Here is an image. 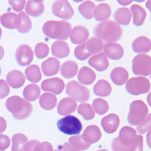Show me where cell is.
<instances>
[{
    "instance_id": "cell-43",
    "label": "cell",
    "mask_w": 151,
    "mask_h": 151,
    "mask_svg": "<svg viewBox=\"0 0 151 151\" xmlns=\"http://www.w3.org/2000/svg\"><path fill=\"white\" fill-rule=\"evenodd\" d=\"M74 55L79 60H85L91 56V55L88 52L87 49H86V43L81 44L75 48Z\"/></svg>"
},
{
    "instance_id": "cell-4",
    "label": "cell",
    "mask_w": 151,
    "mask_h": 151,
    "mask_svg": "<svg viewBox=\"0 0 151 151\" xmlns=\"http://www.w3.org/2000/svg\"><path fill=\"white\" fill-rule=\"evenodd\" d=\"M148 107L143 101H134L130 104L128 122L132 125H139L148 116Z\"/></svg>"
},
{
    "instance_id": "cell-10",
    "label": "cell",
    "mask_w": 151,
    "mask_h": 151,
    "mask_svg": "<svg viewBox=\"0 0 151 151\" xmlns=\"http://www.w3.org/2000/svg\"><path fill=\"white\" fill-rule=\"evenodd\" d=\"M33 50L30 46L26 44L21 45L17 48L15 52V58L17 64L21 67L28 66L33 60Z\"/></svg>"
},
{
    "instance_id": "cell-23",
    "label": "cell",
    "mask_w": 151,
    "mask_h": 151,
    "mask_svg": "<svg viewBox=\"0 0 151 151\" xmlns=\"http://www.w3.org/2000/svg\"><path fill=\"white\" fill-rule=\"evenodd\" d=\"M110 79L116 86H122L127 83L129 79V73L124 67H117L110 73Z\"/></svg>"
},
{
    "instance_id": "cell-2",
    "label": "cell",
    "mask_w": 151,
    "mask_h": 151,
    "mask_svg": "<svg viewBox=\"0 0 151 151\" xmlns=\"http://www.w3.org/2000/svg\"><path fill=\"white\" fill-rule=\"evenodd\" d=\"M71 24L64 21H48L42 27L43 33L50 39L58 41L67 40L70 36Z\"/></svg>"
},
{
    "instance_id": "cell-5",
    "label": "cell",
    "mask_w": 151,
    "mask_h": 151,
    "mask_svg": "<svg viewBox=\"0 0 151 151\" xmlns=\"http://www.w3.org/2000/svg\"><path fill=\"white\" fill-rule=\"evenodd\" d=\"M59 130L67 135H76L83 130V124L77 117L67 116L60 119L57 122Z\"/></svg>"
},
{
    "instance_id": "cell-37",
    "label": "cell",
    "mask_w": 151,
    "mask_h": 151,
    "mask_svg": "<svg viewBox=\"0 0 151 151\" xmlns=\"http://www.w3.org/2000/svg\"><path fill=\"white\" fill-rule=\"evenodd\" d=\"M95 7L96 6L93 2L86 1L81 5H79L78 9H79V13L83 15V17H85L87 20H90L94 17V12Z\"/></svg>"
},
{
    "instance_id": "cell-40",
    "label": "cell",
    "mask_w": 151,
    "mask_h": 151,
    "mask_svg": "<svg viewBox=\"0 0 151 151\" xmlns=\"http://www.w3.org/2000/svg\"><path fill=\"white\" fill-rule=\"evenodd\" d=\"M69 144H70L71 146L73 147L76 149L79 150L80 151H84L88 150L90 147V144L86 143L83 140V136L77 135V136H73L70 137L68 140Z\"/></svg>"
},
{
    "instance_id": "cell-35",
    "label": "cell",
    "mask_w": 151,
    "mask_h": 151,
    "mask_svg": "<svg viewBox=\"0 0 151 151\" xmlns=\"http://www.w3.org/2000/svg\"><path fill=\"white\" fill-rule=\"evenodd\" d=\"M17 14L13 12H7L2 14L0 17V23L4 27L14 29L17 27Z\"/></svg>"
},
{
    "instance_id": "cell-64",
    "label": "cell",
    "mask_w": 151,
    "mask_h": 151,
    "mask_svg": "<svg viewBox=\"0 0 151 151\" xmlns=\"http://www.w3.org/2000/svg\"><path fill=\"white\" fill-rule=\"evenodd\" d=\"M150 21H151V16H150Z\"/></svg>"
},
{
    "instance_id": "cell-50",
    "label": "cell",
    "mask_w": 151,
    "mask_h": 151,
    "mask_svg": "<svg viewBox=\"0 0 151 151\" xmlns=\"http://www.w3.org/2000/svg\"><path fill=\"white\" fill-rule=\"evenodd\" d=\"M35 151H54L53 147L49 142L44 141V142L40 143L36 146Z\"/></svg>"
},
{
    "instance_id": "cell-31",
    "label": "cell",
    "mask_w": 151,
    "mask_h": 151,
    "mask_svg": "<svg viewBox=\"0 0 151 151\" xmlns=\"http://www.w3.org/2000/svg\"><path fill=\"white\" fill-rule=\"evenodd\" d=\"M58 103L57 97L52 93L45 92L40 96V105L45 110H51L56 106Z\"/></svg>"
},
{
    "instance_id": "cell-33",
    "label": "cell",
    "mask_w": 151,
    "mask_h": 151,
    "mask_svg": "<svg viewBox=\"0 0 151 151\" xmlns=\"http://www.w3.org/2000/svg\"><path fill=\"white\" fill-rule=\"evenodd\" d=\"M94 94L100 97H107L111 94L112 87L110 83L105 79H101L93 87Z\"/></svg>"
},
{
    "instance_id": "cell-19",
    "label": "cell",
    "mask_w": 151,
    "mask_h": 151,
    "mask_svg": "<svg viewBox=\"0 0 151 151\" xmlns=\"http://www.w3.org/2000/svg\"><path fill=\"white\" fill-rule=\"evenodd\" d=\"M82 136L83 140L91 145L97 143L101 138V132L97 125H88L84 130Z\"/></svg>"
},
{
    "instance_id": "cell-3",
    "label": "cell",
    "mask_w": 151,
    "mask_h": 151,
    "mask_svg": "<svg viewBox=\"0 0 151 151\" xmlns=\"http://www.w3.org/2000/svg\"><path fill=\"white\" fill-rule=\"evenodd\" d=\"M6 109L16 119H24L27 118L33 111V106L28 101L20 96L14 95L8 98L5 102Z\"/></svg>"
},
{
    "instance_id": "cell-39",
    "label": "cell",
    "mask_w": 151,
    "mask_h": 151,
    "mask_svg": "<svg viewBox=\"0 0 151 151\" xmlns=\"http://www.w3.org/2000/svg\"><path fill=\"white\" fill-rule=\"evenodd\" d=\"M77 112L86 120H91L95 116V113L93 110L92 106L89 104H81L78 106Z\"/></svg>"
},
{
    "instance_id": "cell-52",
    "label": "cell",
    "mask_w": 151,
    "mask_h": 151,
    "mask_svg": "<svg viewBox=\"0 0 151 151\" xmlns=\"http://www.w3.org/2000/svg\"><path fill=\"white\" fill-rule=\"evenodd\" d=\"M59 150H61L62 151H80L71 146L69 143H64V144L59 146Z\"/></svg>"
},
{
    "instance_id": "cell-41",
    "label": "cell",
    "mask_w": 151,
    "mask_h": 151,
    "mask_svg": "<svg viewBox=\"0 0 151 151\" xmlns=\"http://www.w3.org/2000/svg\"><path fill=\"white\" fill-rule=\"evenodd\" d=\"M91 106H92L94 113H98V115H104L109 110L108 103L102 98L94 99L93 101Z\"/></svg>"
},
{
    "instance_id": "cell-63",
    "label": "cell",
    "mask_w": 151,
    "mask_h": 151,
    "mask_svg": "<svg viewBox=\"0 0 151 151\" xmlns=\"http://www.w3.org/2000/svg\"><path fill=\"white\" fill-rule=\"evenodd\" d=\"M0 74H1V67H0Z\"/></svg>"
},
{
    "instance_id": "cell-59",
    "label": "cell",
    "mask_w": 151,
    "mask_h": 151,
    "mask_svg": "<svg viewBox=\"0 0 151 151\" xmlns=\"http://www.w3.org/2000/svg\"><path fill=\"white\" fill-rule=\"evenodd\" d=\"M2 29H1V27H0V39H1V37H2Z\"/></svg>"
},
{
    "instance_id": "cell-57",
    "label": "cell",
    "mask_w": 151,
    "mask_h": 151,
    "mask_svg": "<svg viewBox=\"0 0 151 151\" xmlns=\"http://www.w3.org/2000/svg\"><path fill=\"white\" fill-rule=\"evenodd\" d=\"M146 7L151 12V0H149L146 2Z\"/></svg>"
},
{
    "instance_id": "cell-38",
    "label": "cell",
    "mask_w": 151,
    "mask_h": 151,
    "mask_svg": "<svg viewBox=\"0 0 151 151\" xmlns=\"http://www.w3.org/2000/svg\"><path fill=\"white\" fill-rule=\"evenodd\" d=\"M12 151H24V145L28 141V138L25 134L17 133L12 137Z\"/></svg>"
},
{
    "instance_id": "cell-36",
    "label": "cell",
    "mask_w": 151,
    "mask_h": 151,
    "mask_svg": "<svg viewBox=\"0 0 151 151\" xmlns=\"http://www.w3.org/2000/svg\"><path fill=\"white\" fill-rule=\"evenodd\" d=\"M25 76L28 81L31 83H39L42 79V73L40 67L36 64L29 66L25 70Z\"/></svg>"
},
{
    "instance_id": "cell-45",
    "label": "cell",
    "mask_w": 151,
    "mask_h": 151,
    "mask_svg": "<svg viewBox=\"0 0 151 151\" xmlns=\"http://www.w3.org/2000/svg\"><path fill=\"white\" fill-rule=\"evenodd\" d=\"M9 3L14 12H22L27 2L25 0H9Z\"/></svg>"
},
{
    "instance_id": "cell-54",
    "label": "cell",
    "mask_w": 151,
    "mask_h": 151,
    "mask_svg": "<svg viewBox=\"0 0 151 151\" xmlns=\"http://www.w3.org/2000/svg\"><path fill=\"white\" fill-rule=\"evenodd\" d=\"M147 143L148 147L151 149V130H150L147 134Z\"/></svg>"
},
{
    "instance_id": "cell-48",
    "label": "cell",
    "mask_w": 151,
    "mask_h": 151,
    "mask_svg": "<svg viewBox=\"0 0 151 151\" xmlns=\"http://www.w3.org/2000/svg\"><path fill=\"white\" fill-rule=\"evenodd\" d=\"M111 149L113 151H128L129 150L119 141L118 137L113 139L111 144Z\"/></svg>"
},
{
    "instance_id": "cell-6",
    "label": "cell",
    "mask_w": 151,
    "mask_h": 151,
    "mask_svg": "<svg viewBox=\"0 0 151 151\" xmlns=\"http://www.w3.org/2000/svg\"><path fill=\"white\" fill-rule=\"evenodd\" d=\"M66 93L76 101L85 103L90 98L89 90L76 80L69 82L66 86Z\"/></svg>"
},
{
    "instance_id": "cell-21",
    "label": "cell",
    "mask_w": 151,
    "mask_h": 151,
    "mask_svg": "<svg viewBox=\"0 0 151 151\" xmlns=\"http://www.w3.org/2000/svg\"><path fill=\"white\" fill-rule=\"evenodd\" d=\"M132 48L135 53H147L151 50L150 40L147 36H138L132 42Z\"/></svg>"
},
{
    "instance_id": "cell-46",
    "label": "cell",
    "mask_w": 151,
    "mask_h": 151,
    "mask_svg": "<svg viewBox=\"0 0 151 151\" xmlns=\"http://www.w3.org/2000/svg\"><path fill=\"white\" fill-rule=\"evenodd\" d=\"M144 138L141 135H137L136 140L128 151H144Z\"/></svg>"
},
{
    "instance_id": "cell-42",
    "label": "cell",
    "mask_w": 151,
    "mask_h": 151,
    "mask_svg": "<svg viewBox=\"0 0 151 151\" xmlns=\"http://www.w3.org/2000/svg\"><path fill=\"white\" fill-rule=\"evenodd\" d=\"M48 53H49V47L45 43L39 42L35 46L34 54L38 58H45L48 56Z\"/></svg>"
},
{
    "instance_id": "cell-58",
    "label": "cell",
    "mask_w": 151,
    "mask_h": 151,
    "mask_svg": "<svg viewBox=\"0 0 151 151\" xmlns=\"http://www.w3.org/2000/svg\"><path fill=\"white\" fill-rule=\"evenodd\" d=\"M147 103L150 106H151V91L148 94L147 98Z\"/></svg>"
},
{
    "instance_id": "cell-29",
    "label": "cell",
    "mask_w": 151,
    "mask_h": 151,
    "mask_svg": "<svg viewBox=\"0 0 151 151\" xmlns=\"http://www.w3.org/2000/svg\"><path fill=\"white\" fill-rule=\"evenodd\" d=\"M32 28V22L26 12H20L17 14V30L21 33H28Z\"/></svg>"
},
{
    "instance_id": "cell-24",
    "label": "cell",
    "mask_w": 151,
    "mask_h": 151,
    "mask_svg": "<svg viewBox=\"0 0 151 151\" xmlns=\"http://www.w3.org/2000/svg\"><path fill=\"white\" fill-rule=\"evenodd\" d=\"M52 54L53 56L58 58H67L70 54V48L66 42L55 41L52 43Z\"/></svg>"
},
{
    "instance_id": "cell-9",
    "label": "cell",
    "mask_w": 151,
    "mask_h": 151,
    "mask_svg": "<svg viewBox=\"0 0 151 151\" xmlns=\"http://www.w3.org/2000/svg\"><path fill=\"white\" fill-rule=\"evenodd\" d=\"M52 13L55 16L64 20H70L74 14L70 3L66 0L55 1L52 5Z\"/></svg>"
},
{
    "instance_id": "cell-17",
    "label": "cell",
    "mask_w": 151,
    "mask_h": 151,
    "mask_svg": "<svg viewBox=\"0 0 151 151\" xmlns=\"http://www.w3.org/2000/svg\"><path fill=\"white\" fill-rule=\"evenodd\" d=\"M45 10V5L40 0H29L25 6V12L28 16L37 17L41 16Z\"/></svg>"
},
{
    "instance_id": "cell-62",
    "label": "cell",
    "mask_w": 151,
    "mask_h": 151,
    "mask_svg": "<svg viewBox=\"0 0 151 151\" xmlns=\"http://www.w3.org/2000/svg\"><path fill=\"white\" fill-rule=\"evenodd\" d=\"M150 77L151 79V70H150Z\"/></svg>"
},
{
    "instance_id": "cell-53",
    "label": "cell",
    "mask_w": 151,
    "mask_h": 151,
    "mask_svg": "<svg viewBox=\"0 0 151 151\" xmlns=\"http://www.w3.org/2000/svg\"><path fill=\"white\" fill-rule=\"evenodd\" d=\"M7 128V122L4 118L0 116V134L4 132Z\"/></svg>"
},
{
    "instance_id": "cell-56",
    "label": "cell",
    "mask_w": 151,
    "mask_h": 151,
    "mask_svg": "<svg viewBox=\"0 0 151 151\" xmlns=\"http://www.w3.org/2000/svg\"><path fill=\"white\" fill-rule=\"evenodd\" d=\"M4 55H5V52H4L3 47L0 45V60H2V58L4 57Z\"/></svg>"
},
{
    "instance_id": "cell-47",
    "label": "cell",
    "mask_w": 151,
    "mask_h": 151,
    "mask_svg": "<svg viewBox=\"0 0 151 151\" xmlns=\"http://www.w3.org/2000/svg\"><path fill=\"white\" fill-rule=\"evenodd\" d=\"M10 92V88L7 82L4 79L0 80V99H3L9 95Z\"/></svg>"
},
{
    "instance_id": "cell-16",
    "label": "cell",
    "mask_w": 151,
    "mask_h": 151,
    "mask_svg": "<svg viewBox=\"0 0 151 151\" xmlns=\"http://www.w3.org/2000/svg\"><path fill=\"white\" fill-rule=\"evenodd\" d=\"M77 104L75 100L71 98H64L60 101L58 105V112L60 116H69L75 112Z\"/></svg>"
},
{
    "instance_id": "cell-30",
    "label": "cell",
    "mask_w": 151,
    "mask_h": 151,
    "mask_svg": "<svg viewBox=\"0 0 151 151\" xmlns=\"http://www.w3.org/2000/svg\"><path fill=\"white\" fill-rule=\"evenodd\" d=\"M79 67L73 60H67L60 67V74L66 79L74 77L78 73Z\"/></svg>"
},
{
    "instance_id": "cell-14",
    "label": "cell",
    "mask_w": 151,
    "mask_h": 151,
    "mask_svg": "<svg viewBox=\"0 0 151 151\" xmlns=\"http://www.w3.org/2000/svg\"><path fill=\"white\" fill-rule=\"evenodd\" d=\"M89 31L84 26H76L70 33V41L75 45H81L88 39Z\"/></svg>"
},
{
    "instance_id": "cell-18",
    "label": "cell",
    "mask_w": 151,
    "mask_h": 151,
    "mask_svg": "<svg viewBox=\"0 0 151 151\" xmlns=\"http://www.w3.org/2000/svg\"><path fill=\"white\" fill-rule=\"evenodd\" d=\"M88 64L98 71H104L109 67V60L104 52L93 55L88 60Z\"/></svg>"
},
{
    "instance_id": "cell-11",
    "label": "cell",
    "mask_w": 151,
    "mask_h": 151,
    "mask_svg": "<svg viewBox=\"0 0 151 151\" xmlns=\"http://www.w3.org/2000/svg\"><path fill=\"white\" fill-rule=\"evenodd\" d=\"M42 89L44 91H50L55 94H60L64 91L65 83L61 79L54 77L44 80L41 84Z\"/></svg>"
},
{
    "instance_id": "cell-51",
    "label": "cell",
    "mask_w": 151,
    "mask_h": 151,
    "mask_svg": "<svg viewBox=\"0 0 151 151\" xmlns=\"http://www.w3.org/2000/svg\"><path fill=\"white\" fill-rule=\"evenodd\" d=\"M40 141L37 140H30L28 141L24 145V151H35L36 146L40 144Z\"/></svg>"
},
{
    "instance_id": "cell-13",
    "label": "cell",
    "mask_w": 151,
    "mask_h": 151,
    "mask_svg": "<svg viewBox=\"0 0 151 151\" xmlns=\"http://www.w3.org/2000/svg\"><path fill=\"white\" fill-rule=\"evenodd\" d=\"M120 119L118 115L115 113H110L101 119V126L105 132L113 134L119 126Z\"/></svg>"
},
{
    "instance_id": "cell-49",
    "label": "cell",
    "mask_w": 151,
    "mask_h": 151,
    "mask_svg": "<svg viewBox=\"0 0 151 151\" xmlns=\"http://www.w3.org/2000/svg\"><path fill=\"white\" fill-rule=\"evenodd\" d=\"M11 141L9 136L0 134V151H4L10 147Z\"/></svg>"
},
{
    "instance_id": "cell-15",
    "label": "cell",
    "mask_w": 151,
    "mask_h": 151,
    "mask_svg": "<svg viewBox=\"0 0 151 151\" xmlns=\"http://www.w3.org/2000/svg\"><path fill=\"white\" fill-rule=\"evenodd\" d=\"M104 52L107 58L113 60H119L124 55L123 48L117 43H106L104 46Z\"/></svg>"
},
{
    "instance_id": "cell-55",
    "label": "cell",
    "mask_w": 151,
    "mask_h": 151,
    "mask_svg": "<svg viewBox=\"0 0 151 151\" xmlns=\"http://www.w3.org/2000/svg\"><path fill=\"white\" fill-rule=\"evenodd\" d=\"M118 3L120 4V5H129L130 3H132V1H118Z\"/></svg>"
},
{
    "instance_id": "cell-12",
    "label": "cell",
    "mask_w": 151,
    "mask_h": 151,
    "mask_svg": "<svg viewBox=\"0 0 151 151\" xmlns=\"http://www.w3.org/2000/svg\"><path fill=\"white\" fill-rule=\"evenodd\" d=\"M136 137H137V132L135 129L131 126H124L119 131L118 138L124 146L129 149V147L136 140Z\"/></svg>"
},
{
    "instance_id": "cell-8",
    "label": "cell",
    "mask_w": 151,
    "mask_h": 151,
    "mask_svg": "<svg viewBox=\"0 0 151 151\" xmlns=\"http://www.w3.org/2000/svg\"><path fill=\"white\" fill-rule=\"evenodd\" d=\"M151 70V57L145 54H140L132 60V71L136 76H147Z\"/></svg>"
},
{
    "instance_id": "cell-60",
    "label": "cell",
    "mask_w": 151,
    "mask_h": 151,
    "mask_svg": "<svg viewBox=\"0 0 151 151\" xmlns=\"http://www.w3.org/2000/svg\"><path fill=\"white\" fill-rule=\"evenodd\" d=\"M97 151H108V150L106 149H102V150H97Z\"/></svg>"
},
{
    "instance_id": "cell-32",
    "label": "cell",
    "mask_w": 151,
    "mask_h": 151,
    "mask_svg": "<svg viewBox=\"0 0 151 151\" xmlns=\"http://www.w3.org/2000/svg\"><path fill=\"white\" fill-rule=\"evenodd\" d=\"M86 49L91 55L101 53L104 49V43L101 40L97 37H91L86 42Z\"/></svg>"
},
{
    "instance_id": "cell-25",
    "label": "cell",
    "mask_w": 151,
    "mask_h": 151,
    "mask_svg": "<svg viewBox=\"0 0 151 151\" xmlns=\"http://www.w3.org/2000/svg\"><path fill=\"white\" fill-rule=\"evenodd\" d=\"M132 16L130 9L127 8H119L114 12L113 18L116 21L115 22L119 25L127 26L130 24Z\"/></svg>"
},
{
    "instance_id": "cell-44",
    "label": "cell",
    "mask_w": 151,
    "mask_h": 151,
    "mask_svg": "<svg viewBox=\"0 0 151 151\" xmlns=\"http://www.w3.org/2000/svg\"><path fill=\"white\" fill-rule=\"evenodd\" d=\"M136 130L141 134H145L146 132L151 130V113H150L149 115L144 119V120L139 125H137Z\"/></svg>"
},
{
    "instance_id": "cell-20",
    "label": "cell",
    "mask_w": 151,
    "mask_h": 151,
    "mask_svg": "<svg viewBox=\"0 0 151 151\" xmlns=\"http://www.w3.org/2000/svg\"><path fill=\"white\" fill-rule=\"evenodd\" d=\"M42 70L46 76H52L56 75L60 70V61L55 58H49L42 64Z\"/></svg>"
},
{
    "instance_id": "cell-34",
    "label": "cell",
    "mask_w": 151,
    "mask_h": 151,
    "mask_svg": "<svg viewBox=\"0 0 151 151\" xmlns=\"http://www.w3.org/2000/svg\"><path fill=\"white\" fill-rule=\"evenodd\" d=\"M41 94V88L36 84H30L24 88L23 91L24 99L28 101H35L40 98Z\"/></svg>"
},
{
    "instance_id": "cell-28",
    "label": "cell",
    "mask_w": 151,
    "mask_h": 151,
    "mask_svg": "<svg viewBox=\"0 0 151 151\" xmlns=\"http://www.w3.org/2000/svg\"><path fill=\"white\" fill-rule=\"evenodd\" d=\"M131 12H132L133 16V24L137 27H140L143 25L147 17V12L144 9V8L137 4H134L131 7Z\"/></svg>"
},
{
    "instance_id": "cell-7",
    "label": "cell",
    "mask_w": 151,
    "mask_h": 151,
    "mask_svg": "<svg viewBox=\"0 0 151 151\" xmlns=\"http://www.w3.org/2000/svg\"><path fill=\"white\" fill-rule=\"evenodd\" d=\"M125 89L129 94L132 95L147 94L150 89V83L146 77H132L127 81Z\"/></svg>"
},
{
    "instance_id": "cell-22",
    "label": "cell",
    "mask_w": 151,
    "mask_h": 151,
    "mask_svg": "<svg viewBox=\"0 0 151 151\" xmlns=\"http://www.w3.org/2000/svg\"><path fill=\"white\" fill-rule=\"evenodd\" d=\"M6 82L8 85L13 88L22 87L25 83V76L22 72L19 70H12L6 76Z\"/></svg>"
},
{
    "instance_id": "cell-26",
    "label": "cell",
    "mask_w": 151,
    "mask_h": 151,
    "mask_svg": "<svg viewBox=\"0 0 151 151\" xmlns=\"http://www.w3.org/2000/svg\"><path fill=\"white\" fill-rule=\"evenodd\" d=\"M112 14L110 6L106 3H101L95 7L94 12V19L97 21H107Z\"/></svg>"
},
{
    "instance_id": "cell-27",
    "label": "cell",
    "mask_w": 151,
    "mask_h": 151,
    "mask_svg": "<svg viewBox=\"0 0 151 151\" xmlns=\"http://www.w3.org/2000/svg\"><path fill=\"white\" fill-rule=\"evenodd\" d=\"M77 77L79 82L82 84L91 85L96 79V73L89 67H83L79 70Z\"/></svg>"
},
{
    "instance_id": "cell-61",
    "label": "cell",
    "mask_w": 151,
    "mask_h": 151,
    "mask_svg": "<svg viewBox=\"0 0 151 151\" xmlns=\"http://www.w3.org/2000/svg\"><path fill=\"white\" fill-rule=\"evenodd\" d=\"M54 151H62V150H61L58 149V150H54Z\"/></svg>"
},
{
    "instance_id": "cell-1",
    "label": "cell",
    "mask_w": 151,
    "mask_h": 151,
    "mask_svg": "<svg viewBox=\"0 0 151 151\" xmlns=\"http://www.w3.org/2000/svg\"><path fill=\"white\" fill-rule=\"evenodd\" d=\"M122 28L112 20L103 21L98 24L94 29V33L97 38L106 43H116L122 36Z\"/></svg>"
}]
</instances>
